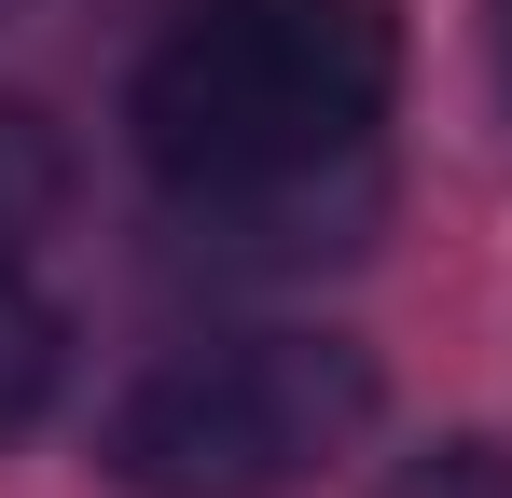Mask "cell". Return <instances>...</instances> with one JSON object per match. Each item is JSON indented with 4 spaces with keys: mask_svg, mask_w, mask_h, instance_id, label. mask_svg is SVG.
<instances>
[{
    "mask_svg": "<svg viewBox=\"0 0 512 498\" xmlns=\"http://www.w3.org/2000/svg\"><path fill=\"white\" fill-rule=\"evenodd\" d=\"M70 208V153L42 111H0V263H28V236H56Z\"/></svg>",
    "mask_w": 512,
    "mask_h": 498,
    "instance_id": "cell-3",
    "label": "cell"
},
{
    "mask_svg": "<svg viewBox=\"0 0 512 498\" xmlns=\"http://www.w3.org/2000/svg\"><path fill=\"white\" fill-rule=\"evenodd\" d=\"M42 388H56V319L14 291V263H0V443L42 415Z\"/></svg>",
    "mask_w": 512,
    "mask_h": 498,
    "instance_id": "cell-4",
    "label": "cell"
},
{
    "mask_svg": "<svg viewBox=\"0 0 512 498\" xmlns=\"http://www.w3.org/2000/svg\"><path fill=\"white\" fill-rule=\"evenodd\" d=\"M0 14H14V0H0Z\"/></svg>",
    "mask_w": 512,
    "mask_h": 498,
    "instance_id": "cell-6",
    "label": "cell"
},
{
    "mask_svg": "<svg viewBox=\"0 0 512 498\" xmlns=\"http://www.w3.org/2000/svg\"><path fill=\"white\" fill-rule=\"evenodd\" d=\"M374 429V360L346 332H222L111 402L125 498H305Z\"/></svg>",
    "mask_w": 512,
    "mask_h": 498,
    "instance_id": "cell-2",
    "label": "cell"
},
{
    "mask_svg": "<svg viewBox=\"0 0 512 498\" xmlns=\"http://www.w3.org/2000/svg\"><path fill=\"white\" fill-rule=\"evenodd\" d=\"M402 97V14L388 0H180L139 56V166L194 222H291L360 180Z\"/></svg>",
    "mask_w": 512,
    "mask_h": 498,
    "instance_id": "cell-1",
    "label": "cell"
},
{
    "mask_svg": "<svg viewBox=\"0 0 512 498\" xmlns=\"http://www.w3.org/2000/svg\"><path fill=\"white\" fill-rule=\"evenodd\" d=\"M499 42H512V0H499Z\"/></svg>",
    "mask_w": 512,
    "mask_h": 498,
    "instance_id": "cell-5",
    "label": "cell"
}]
</instances>
